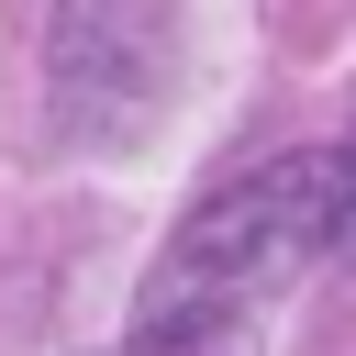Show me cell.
Segmentation results:
<instances>
[{"mask_svg":"<svg viewBox=\"0 0 356 356\" xmlns=\"http://www.w3.org/2000/svg\"><path fill=\"white\" fill-rule=\"evenodd\" d=\"M345 256H356V145H345Z\"/></svg>","mask_w":356,"mask_h":356,"instance_id":"obj_3","label":"cell"},{"mask_svg":"<svg viewBox=\"0 0 356 356\" xmlns=\"http://www.w3.org/2000/svg\"><path fill=\"white\" fill-rule=\"evenodd\" d=\"M178 89V0H56L44 11V111L67 145L111 156L156 134Z\"/></svg>","mask_w":356,"mask_h":356,"instance_id":"obj_2","label":"cell"},{"mask_svg":"<svg viewBox=\"0 0 356 356\" xmlns=\"http://www.w3.org/2000/svg\"><path fill=\"white\" fill-rule=\"evenodd\" d=\"M345 245V145L323 156H278L256 178H234L222 200L189 211V234L167 245L134 334H234L267 289H289L312 256Z\"/></svg>","mask_w":356,"mask_h":356,"instance_id":"obj_1","label":"cell"}]
</instances>
